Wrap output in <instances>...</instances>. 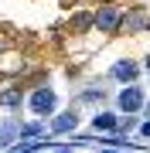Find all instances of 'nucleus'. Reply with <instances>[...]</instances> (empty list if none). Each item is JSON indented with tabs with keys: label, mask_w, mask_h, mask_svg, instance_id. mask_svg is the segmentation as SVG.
<instances>
[{
	"label": "nucleus",
	"mask_w": 150,
	"mask_h": 153,
	"mask_svg": "<svg viewBox=\"0 0 150 153\" xmlns=\"http://www.w3.org/2000/svg\"><path fill=\"white\" fill-rule=\"evenodd\" d=\"M17 105H21V88H7V92H0V109L14 112Z\"/></svg>",
	"instance_id": "8"
},
{
	"label": "nucleus",
	"mask_w": 150,
	"mask_h": 153,
	"mask_svg": "<svg viewBox=\"0 0 150 153\" xmlns=\"http://www.w3.org/2000/svg\"><path fill=\"white\" fill-rule=\"evenodd\" d=\"M137 126H140V123H137V116H126V119H119V129H123V133L137 129Z\"/></svg>",
	"instance_id": "11"
},
{
	"label": "nucleus",
	"mask_w": 150,
	"mask_h": 153,
	"mask_svg": "<svg viewBox=\"0 0 150 153\" xmlns=\"http://www.w3.org/2000/svg\"><path fill=\"white\" fill-rule=\"evenodd\" d=\"M21 136L24 140H38V136H45V123H28V126H21Z\"/></svg>",
	"instance_id": "9"
},
{
	"label": "nucleus",
	"mask_w": 150,
	"mask_h": 153,
	"mask_svg": "<svg viewBox=\"0 0 150 153\" xmlns=\"http://www.w3.org/2000/svg\"><path fill=\"white\" fill-rule=\"evenodd\" d=\"M109 78H113V82H119V85H137V78H140V61H133V58L113 61Z\"/></svg>",
	"instance_id": "5"
},
{
	"label": "nucleus",
	"mask_w": 150,
	"mask_h": 153,
	"mask_svg": "<svg viewBox=\"0 0 150 153\" xmlns=\"http://www.w3.org/2000/svg\"><path fill=\"white\" fill-rule=\"evenodd\" d=\"M116 105H119V112H123V116H137V112H143L147 95H143V88H140V85H123V92H119V99H116Z\"/></svg>",
	"instance_id": "2"
},
{
	"label": "nucleus",
	"mask_w": 150,
	"mask_h": 153,
	"mask_svg": "<svg viewBox=\"0 0 150 153\" xmlns=\"http://www.w3.org/2000/svg\"><path fill=\"white\" fill-rule=\"evenodd\" d=\"M75 126H78V109H68V112H58V116H51L48 129H51V133H72Z\"/></svg>",
	"instance_id": "6"
},
{
	"label": "nucleus",
	"mask_w": 150,
	"mask_h": 153,
	"mask_svg": "<svg viewBox=\"0 0 150 153\" xmlns=\"http://www.w3.org/2000/svg\"><path fill=\"white\" fill-rule=\"evenodd\" d=\"M143 68H147V71H150V55H147V61H143Z\"/></svg>",
	"instance_id": "17"
},
{
	"label": "nucleus",
	"mask_w": 150,
	"mask_h": 153,
	"mask_svg": "<svg viewBox=\"0 0 150 153\" xmlns=\"http://www.w3.org/2000/svg\"><path fill=\"white\" fill-rule=\"evenodd\" d=\"M137 133H140L143 140H150V119H147V123H140V126H137Z\"/></svg>",
	"instance_id": "12"
},
{
	"label": "nucleus",
	"mask_w": 150,
	"mask_h": 153,
	"mask_svg": "<svg viewBox=\"0 0 150 153\" xmlns=\"http://www.w3.org/2000/svg\"><path fill=\"white\" fill-rule=\"evenodd\" d=\"M119 21H123V10H119V7H113V4L99 7V10L92 14V27H96V31H102V34L119 31Z\"/></svg>",
	"instance_id": "3"
},
{
	"label": "nucleus",
	"mask_w": 150,
	"mask_h": 153,
	"mask_svg": "<svg viewBox=\"0 0 150 153\" xmlns=\"http://www.w3.org/2000/svg\"><path fill=\"white\" fill-rule=\"evenodd\" d=\"M28 109L34 112V119H51L55 109H58V92L48 88V85H38V88L28 95Z\"/></svg>",
	"instance_id": "1"
},
{
	"label": "nucleus",
	"mask_w": 150,
	"mask_h": 153,
	"mask_svg": "<svg viewBox=\"0 0 150 153\" xmlns=\"http://www.w3.org/2000/svg\"><path fill=\"white\" fill-rule=\"evenodd\" d=\"M92 129H99V133H113V129H119L116 112H96V116H92Z\"/></svg>",
	"instance_id": "7"
},
{
	"label": "nucleus",
	"mask_w": 150,
	"mask_h": 153,
	"mask_svg": "<svg viewBox=\"0 0 150 153\" xmlns=\"http://www.w3.org/2000/svg\"><path fill=\"white\" fill-rule=\"evenodd\" d=\"M143 116H147V119H150V105H143Z\"/></svg>",
	"instance_id": "16"
},
{
	"label": "nucleus",
	"mask_w": 150,
	"mask_h": 153,
	"mask_svg": "<svg viewBox=\"0 0 150 153\" xmlns=\"http://www.w3.org/2000/svg\"><path fill=\"white\" fill-rule=\"evenodd\" d=\"M147 27H150V10H147V7H130V10H123L119 31H126V34H143Z\"/></svg>",
	"instance_id": "4"
},
{
	"label": "nucleus",
	"mask_w": 150,
	"mask_h": 153,
	"mask_svg": "<svg viewBox=\"0 0 150 153\" xmlns=\"http://www.w3.org/2000/svg\"><path fill=\"white\" fill-rule=\"evenodd\" d=\"M10 153H34V150H28V146H14Z\"/></svg>",
	"instance_id": "14"
},
{
	"label": "nucleus",
	"mask_w": 150,
	"mask_h": 153,
	"mask_svg": "<svg viewBox=\"0 0 150 153\" xmlns=\"http://www.w3.org/2000/svg\"><path fill=\"white\" fill-rule=\"evenodd\" d=\"M68 27L82 34L85 27H92V14H72V21H68Z\"/></svg>",
	"instance_id": "10"
},
{
	"label": "nucleus",
	"mask_w": 150,
	"mask_h": 153,
	"mask_svg": "<svg viewBox=\"0 0 150 153\" xmlns=\"http://www.w3.org/2000/svg\"><path fill=\"white\" fill-rule=\"evenodd\" d=\"M99 153H133V150H99Z\"/></svg>",
	"instance_id": "15"
},
{
	"label": "nucleus",
	"mask_w": 150,
	"mask_h": 153,
	"mask_svg": "<svg viewBox=\"0 0 150 153\" xmlns=\"http://www.w3.org/2000/svg\"><path fill=\"white\" fill-rule=\"evenodd\" d=\"M55 153H75V146H72V143H68V146H58Z\"/></svg>",
	"instance_id": "13"
}]
</instances>
